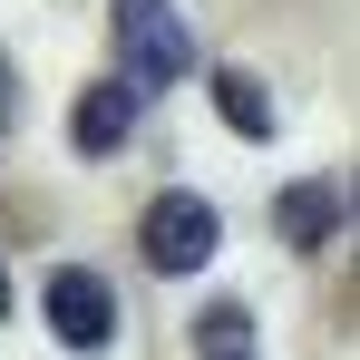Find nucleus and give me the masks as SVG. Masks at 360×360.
Masks as SVG:
<instances>
[{
  "label": "nucleus",
  "mask_w": 360,
  "mask_h": 360,
  "mask_svg": "<svg viewBox=\"0 0 360 360\" xmlns=\"http://www.w3.org/2000/svg\"><path fill=\"white\" fill-rule=\"evenodd\" d=\"M117 78L136 98H156V88H176L185 68H195V30H185L176 0H117Z\"/></svg>",
  "instance_id": "nucleus-1"
},
{
  "label": "nucleus",
  "mask_w": 360,
  "mask_h": 360,
  "mask_svg": "<svg viewBox=\"0 0 360 360\" xmlns=\"http://www.w3.org/2000/svg\"><path fill=\"white\" fill-rule=\"evenodd\" d=\"M214 243H224V214H214L205 195H156V205H146V224H136L146 273H166V283L205 273V263H214Z\"/></svg>",
  "instance_id": "nucleus-2"
},
{
  "label": "nucleus",
  "mask_w": 360,
  "mask_h": 360,
  "mask_svg": "<svg viewBox=\"0 0 360 360\" xmlns=\"http://www.w3.org/2000/svg\"><path fill=\"white\" fill-rule=\"evenodd\" d=\"M39 311H49V331H59L68 351H108V331H117V292L88 263H59L49 292H39Z\"/></svg>",
  "instance_id": "nucleus-3"
},
{
  "label": "nucleus",
  "mask_w": 360,
  "mask_h": 360,
  "mask_svg": "<svg viewBox=\"0 0 360 360\" xmlns=\"http://www.w3.org/2000/svg\"><path fill=\"white\" fill-rule=\"evenodd\" d=\"M146 117V98L127 88V78H98V88H78V108H68V136H78V156H117L127 136Z\"/></svg>",
  "instance_id": "nucleus-4"
},
{
  "label": "nucleus",
  "mask_w": 360,
  "mask_h": 360,
  "mask_svg": "<svg viewBox=\"0 0 360 360\" xmlns=\"http://www.w3.org/2000/svg\"><path fill=\"white\" fill-rule=\"evenodd\" d=\"M331 224H341V185H321V176H302L273 195V234L292 243V253H321L331 243Z\"/></svg>",
  "instance_id": "nucleus-5"
},
{
  "label": "nucleus",
  "mask_w": 360,
  "mask_h": 360,
  "mask_svg": "<svg viewBox=\"0 0 360 360\" xmlns=\"http://www.w3.org/2000/svg\"><path fill=\"white\" fill-rule=\"evenodd\" d=\"M214 98H224L234 136H273V98H263V78H253V68H214Z\"/></svg>",
  "instance_id": "nucleus-6"
},
{
  "label": "nucleus",
  "mask_w": 360,
  "mask_h": 360,
  "mask_svg": "<svg viewBox=\"0 0 360 360\" xmlns=\"http://www.w3.org/2000/svg\"><path fill=\"white\" fill-rule=\"evenodd\" d=\"M243 341H253V321H243L234 302H214V311L195 321V351H205V360H243Z\"/></svg>",
  "instance_id": "nucleus-7"
},
{
  "label": "nucleus",
  "mask_w": 360,
  "mask_h": 360,
  "mask_svg": "<svg viewBox=\"0 0 360 360\" xmlns=\"http://www.w3.org/2000/svg\"><path fill=\"white\" fill-rule=\"evenodd\" d=\"M20 117V78H10V59H0V127Z\"/></svg>",
  "instance_id": "nucleus-8"
},
{
  "label": "nucleus",
  "mask_w": 360,
  "mask_h": 360,
  "mask_svg": "<svg viewBox=\"0 0 360 360\" xmlns=\"http://www.w3.org/2000/svg\"><path fill=\"white\" fill-rule=\"evenodd\" d=\"M0 311H10V283H0Z\"/></svg>",
  "instance_id": "nucleus-9"
}]
</instances>
